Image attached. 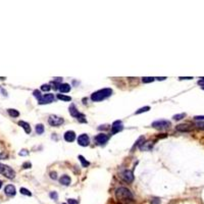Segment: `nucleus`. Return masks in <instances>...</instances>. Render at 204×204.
I'll list each match as a JSON object with an SVG mask.
<instances>
[{
	"mask_svg": "<svg viewBox=\"0 0 204 204\" xmlns=\"http://www.w3.org/2000/svg\"><path fill=\"white\" fill-rule=\"evenodd\" d=\"M115 197L121 203H129L134 200V195L128 188L121 187L115 191Z\"/></svg>",
	"mask_w": 204,
	"mask_h": 204,
	"instance_id": "f257e3e1",
	"label": "nucleus"
},
{
	"mask_svg": "<svg viewBox=\"0 0 204 204\" xmlns=\"http://www.w3.org/2000/svg\"><path fill=\"white\" fill-rule=\"evenodd\" d=\"M112 93H113V91L111 89L105 88V89H101V90H98V91H96V92H94L92 95H91V99H92V101L98 102V101H101L103 99L107 98V97L110 96Z\"/></svg>",
	"mask_w": 204,
	"mask_h": 204,
	"instance_id": "f03ea898",
	"label": "nucleus"
},
{
	"mask_svg": "<svg viewBox=\"0 0 204 204\" xmlns=\"http://www.w3.org/2000/svg\"><path fill=\"white\" fill-rule=\"evenodd\" d=\"M0 173L6 176L7 179H13L16 176V172L11 169L10 166L5 165V164L0 162Z\"/></svg>",
	"mask_w": 204,
	"mask_h": 204,
	"instance_id": "7ed1b4c3",
	"label": "nucleus"
},
{
	"mask_svg": "<svg viewBox=\"0 0 204 204\" xmlns=\"http://www.w3.org/2000/svg\"><path fill=\"white\" fill-rule=\"evenodd\" d=\"M69 113H71L72 117H77L78 121H81V123H87V120H86V117H85V115L79 112V110L77 109V107H76V105L74 103H72V104L69 105Z\"/></svg>",
	"mask_w": 204,
	"mask_h": 204,
	"instance_id": "20e7f679",
	"label": "nucleus"
},
{
	"mask_svg": "<svg viewBox=\"0 0 204 204\" xmlns=\"http://www.w3.org/2000/svg\"><path fill=\"white\" fill-rule=\"evenodd\" d=\"M170 126H172V123L166 120H159V121H155L152 123V127L158 130L169 129V128H170Z\"/></svg>",
	"mask_w": 204,
	"mask_h": 204,
	"instance_id": "39448f33",
	"label": "nucleus"
},
{
	"mask_svg": "<svg viewBox=\"0 0 204 204\" xmlns=\"http://www.w3.org/2000/svg\"><path fill=\"white\" fill-rule=\"evenodd\" d=\"M48 123L52 127H58L65 123V120L60 117H57V115H50V117L48 118Z\"/></svg>",
	"mask_w": 204,
	"mask_h": 204,
	"instance_id": "423d86ee",
	"label": "nucleus"
},
{
	"mask_svg": "<svg viewBox=\"0 0 204 204\" xmlns=\"http://www.w3.org/2000/svg\"><path fill=\"white\" fill-rule=\"evenodd\" d=\"M108 139H109V136L106 135V134H104V133L98 134L97 136L94 137V141H95V143H96L97 145H103V144H105V143L108 141Z\"/></svg>",
	"mask_w": 204,
	"mask_h": 204,
	"instance_id": "0eeeda50",
	"label": "nucleus"
},
{
	"mask_svg": "<svg viewBox=\"0 0 204 204\" xmlns=\"http://www.w3.org/2000/svg\"><path fill=\"white\" fill-rule=\"evenodd\" d=\"M54 100H55V97H54L53 94H45L39 99V104H49V103H52Z\"/></svg>",
	"mask_w": 204,
	"mask_h": 204,
	"instance_id": "6e6552de",
	"label": "nucleus"
},
{
	"mask_svg": "<svg viewBox=\"0 0 204 204\" xmlns=\"http://www.w3.org/2000/svg\"><path fill=\"white\" fill-rule=\"evenodd\" d=\"M121 179L124 180L126 183H132L134 181V173L132 170L126 169L124 170L123 173H121Z\"/></svg>",
	"mask_w": 204,
	"mask_h": 204,
	"instance_id": "1a4fd4ad",
	"label": "nucleus"
},
{
	"mask_svg": "<svg viewBox=\"0 0 204 204\" xmlns=\"http://www.w3.org/2000/svg\"><path fill=\"white\" fill-rule=\"evenodd\" d=\"M78 144L83 146V147H86L90 144V138L87 134H82V135L79 136L78 138Z\"/></svg>",
	"mask_w": 204,
	"mask_h": 204,
	"instance_id": "9d476101",
	"label": "nucleus"
},
{
	"mask_svg": "<svg viewBox=\"0 0 204 204\" xmlns=\"http://www.w3.org/2000/svg\"><path fill=\"white\" fill-rule=\"evenodd\" d=\"M123 130H124V126L121 121H115L114 123L112 124V126H111V133L112 134H117Z\"/></svg>",
	"mask_w": 204,
	"mask_h": 204,
	"instance_id": "9b49d317",
	"label": "nucleus"
},
{
	"mask_svg": "<svg viewBox=\"0 0 204 204\" xmlns=\"http://www.w3.org/2000/svg\"><path fill=\"white\" fill-rule=\"evenodd\" d=\"M4 193L9 197H13L17 194V190L16 187L13 185H7L6 187L4 188Z\"/></svg>",
	"mask_w": 204,
	"mask_h": 204,
	"instance_id": "f8f14e48",
	"label": "nucleus"
},
{
	"mask_svg": "<svg viewBox=\"0 0 204 204\" xmlns=\"http://www.w3.org/2000/svg\"><path fill=\"white\" fill-rule=\"evenodd\" d=\"M176 130L179 131V132H191V131L193 130V128H192L190 124H179V126H176Z\"/></svg>",
	"mask_w": 204,
	"mask_h": 204,
	"instance_id": "ddd939ff",
	"label": "nucleus"
},
{
	"mask_svg": "<svg viewBox=\"0 0 204 204\" xmlns=\"http://www.w3.org/2000/svg\"><path fill=\"white\" fill-rule=\"evenodd\" d=\"M63 137H65V140L66 142H72L76 139V133L74 131H68V132H65Z\"/></svg>",
	"mask_w": 204,
	"mask_h": 204,
	"instance_id": "4468645a",
	"label": "nucleus"
},
{
	"mask_svg": "<svg viewBox=\"0 0 204 204\" xmlns=\"http://www.w3.org/2000/svg\"><path fill=\"white\" fill-rule=\"evenodd\" d=\"M19 126L22 127L23 129L25 130V132H26L27 134L31 133V127H30V124H29L28 123H26V121H19Z\"/></svg>",
	"mask_w": 204,
	"mask_h": 204,
	"instance_id": "2eb2a0df",
	"label": "nucleus"
},
{
	"mask_svg": "<svg viewBox=\"0 0 204 204\" xmlns=\"http://www.w3.org/2000/svg\"><path fill=\"white\" fill-rule=\"evenodd\" d=\"M152 146H153V144H152L151 141H148L146 143H142L141 146H140V150L141 151H146V150H150V149L152 148Z\"/></svg>",
	"mask_w": 204,
	"mask_h": 204,
	"instance_id": "dca6fc26",
	"label": "nucleus"
},
{
	"mask_svg": "<svg viewBox=\"0 0 204 204\" xmlns=\"http://www.w3.org/2000/svg\"><path fill=\"white\" fill-rule=\"evenodd\" d=\"M71 182H72L71 178H69V176H66V175L62 176L61 178L59 179V183L61 185H65V186H69V184H71Z\"/></svg>",
	"mask_w": 204,
	"mask_h": 204,
	"instance_id": "f3484780",
	"label": "nucleus"
},
{
	"mask_svg": "<svg viewBox=\"0 0 204 204\" xmlns=\"http://www.w3.org/2000/svg\"><path fill=\"white\" fill-rule=\"evenodd\" d=\"M58 89H59L60 92H62V93H69V91H71V86H69V84H66V83L59 84Z\"/></svg>",
	"mask_w": 204,
	"mask_h": 204,
	"instance_id": "a211bd4d",
	"label": "nucleus"
},
{
	"mask_svg": "<svg viewBox=\"0 0 204 204\" xmlns=\"http://www.w3.org/2000/svg\"><path fill=\"white\" fill-rule=\"evenodd\" d=\"M7 112H8V114H9L10 117H20V112L17 111V109L9 108V109H7Z\"/></svg>",
	"mask_w": 204,
	"mask_h": 204,
	"instance_id": "6ab92c4d",
	"label": "nucleus"
},
{
	"mask_svg": "<svg viewBox=\"0 0 204 204\" xmlns=\"http://www.w3.org/2000/svg\"><path fill=\"white\" fill-rule=\"evenodd\" d=\"M79 159H80L81 163H82V166H83V167L89 166L90 162H89V161H87V159H85V157L83 156V155H79Z\"/></svg>",
	"mask_w": 204,
	"mask_h": 204,
	"instance_id": "aec40b11",
	"label": "nucleus"
},
{
	"mask_svg": "<svg viewBox=\"0 0 204 204\" xmlns=\"http://www.w3.org/2000/svg\"><path fill=\"white\" fill-rule=\"evenodd\" d=\"M144 141H145V138H144V137H143V136H141V137H140V138H139L138 140H137V142L135 143V144H134L133 148H132V150H134V149H135L136 147H138V146L140 147L142 143H144Z\"/></svg>",
	"mask_w": 204,
	"mask_h": 204,
	"instance_id": "412c9836",
	"label": "nucleus"
},
{
	"mask_svg": "<svg viewBox=\"0 0 204 204\" xmlns=\"http://www.w3.org/2000/svg\"><path fill=\"white\" fill-rule=\"evenodd\" d=\"M44 126L42 124H38L37 126H36V133L38 134V135H42V134L44 133Z\"/></svg>",
	"mask_w": 204,
	"mask_h": 204,
	"instance_id": "4be33fe9",
	"label": "nucleus"
},
{
	"mask_svg": "<svg viewBox=\"0 0 204 204\" xmlns=\"http://www.w3.org/2000/svg\"><path fill=\"white\" fill-rule=\"evenodd\" d=\"M57 98L59 100H62V101H72V97L66 96L65 94H58V95H57Z\"/></svg>",
	"mask_w": 204,
	"mask_h": 204,
	"instance_id": "5701e85b",
	"label": "nucleus"
},
{
	"mask_svg": "<svg viewBox=\"0 0 204 204\" xmlns=\"http://www.w3.org/2000/svg\"><path fill=\"white\" fill-rule=\"evenodd\" d=\"M20 193H22L23 195H27V196H32V193L28 190V189H26V188H20Z\"/></svg>",
	"mask_w": 204,
	"mask_h": 204,
	"instance_id": "b1692460",
	"label": "nucleus"
},
{
	"mask_svg": "<svg viewBox=\"0 0 204 204\" xmlns=\"http://www.w3.org/2000/svg\"><path fill=\"white\" fill-rule=\"evenodd\" d=\"M148 110H150V107H149V106H145V107H142V108L138 109V110L136 111V114H140V113H142V112H146Z\"/></svg>",
	"mask_w": 204,
	"mask_h": 204,
	"instance_id": "393cba45",
	"label": "nucleus"
},
{
	"mask_svg": "<svg viewBox=\"0 0 204 204\" xmlns=\"http://www.w3.org/2000/svg\"><path fill=\"white\" fill-rule=\"evenodd\" d=\"M186 117V113H180V114H176V115H173V120L175 121H180V120H182V118H184Z\"/></svg>",
	"mask_w": 204,
	"mask_h": 204,
	"instance_id": "a878e982",
	"label": "nucleus"
},
{
	"mask_svg": "<svg viewBox=\"0 0 204 204\" xmlns=\"http://www.w3.org/2000/svg\"><path fill=\"white\" fill-rule=\"evenodd\" d=\"M49 196H50V198L51 199H53V200H58V194H57V192H51V193L49 194Z\"/></svg>",
	"mask_w": 204,
	"mask_h": 204,
	"instance_id": "bb28decb",
	"label": "nucleus"
},
{
	"mask_svg": "<svg viewBox=\"0 0 204 204\" xmlns=\"http://www.w3.org/2000/svg\"><path fill=\"white\" fill-rule=\"evenodd\" d=\"M153 81H154V78H151V77H146V78L142 79L143 83H151V82H153Z\"/></svg>",
	"mask_w": 204,
	"mask_h": 204,
	"instance_id": "cd10ccee",
	"label": "nucleus"
},
{
	"mask_svg": "<svg viewBox=\"0 0 204 204\" xmlns=\"http://www.w3.org/2000/svg\"><path fill=\"white\" fill-rule=\"evenodd\" d=\"M50 89H51V87H50V85H48V84H44L41 86V90L45 91V92H46V91H49Z\"/></svg>",
	"mask_w": 204,
	"mask_h": 204,
	"instance_id": "c85d7f7f",
	"label": "nucleus"
},
{
	"mask_svg": "<svg viewBox=\"0 0 204 204\" xmlns=\"http://www.w3.org/2000/svg\"><path fill=\"white\" fill-rule=\"evenodd\" d=\"M33 94H34V96H35L38 100L42 97V95H41V91H39V90H35L34 92H33Z\"/></svg>",
	"mask_w": 204,
	"mask_h": 204,
	"instance_id": "c756f323",
	"label": "nucleus"
},
{
	"mask_svg": "<svg viewBox=\"0 0 204 204\" xmlns=\"http://www.w3.org/2000/svg\"><path fill=\"white\" fill-rule=\"evenodd\" d=\"M196 127L200 130H204V121H197Z\"/></svg>",
	"mask_w": 204,
	"mask_h": 204,
	"instance_id": "7c9ffc66",
	"label": "nucleus"
},
{
	"mask_svg": "<svg viewBox=\"0 0 204 204\" xmlns=\"http://www.w3.org/2000/svg\"><path fill=\"white\" fill-rule=\"evenodd\" d=\"M151 204H160V199L159 198H153L151 200Z\"/></svg>",
	"mask_w": 204,
	"mask_h": 204,
	"instance_id": "2f4dec72",
	"label": "nucleus"
},
{
	"mask_svg": "<svg viewBox=\"0 0 204 204\" xmlns=\"http://www.w3.org/2000/svg\"><path fill=\"white\" fill-rule=\"evenodd\" d=\"M20 156H26V155H28L29 154V152H28V150H26V149H24V150H22L19 153Z\"/></svg>",
	"mask_w": 204,
	"mask_h": 204,
	"instance_id": "473e14b6",
	"label": "nucleus"
},
{
	"mask_svg": "<svg viewBox=\"0 0 204 204\" xmlns=\"http://www.w3.org/2000/svg\"><path fill=\"white\" fill-rule=\"evenodd\" d=\"M50 178L52 179V180H56V179H57L56 172H50Z\"/></svg>",
	"mask_w": 204,
	"mask_h": 204,
	"instance_id": "72a5a7b5",
	"label": "nucleus"
},
{
	"mask_svg": "<svg viewBox=\"0 0 204 204\" xmlns=\"http://www.w3.org/2000/svg\"><path fill=\"white\" fill-rule=\"evenodd\" d=\"M32 166V164H31V162H25L23 164V167L24 169H30V167Z\"/></svg>",
	"mask_w": 204,
	"mask_h": 204,
	"instance_id": "f704fd0d",
	"label": "nucleus"
},
{
	"mask_svg": "<svg viewBox=\"0 0 204 204\" xmlns=\"http://www.w3.org/2000/svg\"><path fill=\"white\" fill-rule=\"evenodd\" d=\"M194 118L196 121H204V115H197V117H195Z\"/></svg>",
	"mask_w": 204,
	"mask_h": 204,
	"instance_id": "c9c22d12",
	"label": "nucleus"
},
{
	"mask_svg": "<svg viewBox=\"0 0 204 204\" xmlns=\"http://www.w3.org/2000/svg\"><path fill=\"white\" fill-rule=\"evenodd\" d=\"M69 204H79V203H78V201H77V200H75V199H69Z\"/></svg>",
	"mask_w": 204,
	"mask_h": 204,
	"instance_id": "e433bc0d",
	"label": "nucleus"
},
{
	"mask_svg": "<svg viewBox=\"0 0 204 204\" xmlns=\"http://www.w3.org/2000/svg\"><path fill=\"white\" fill-rule=\"evenodd\" d=\"M198 84H199V85H200V87L204 90V82L200 80V81H198Z\"/></svg>",
	"mask_w": 204,
	"mask_h": 204,
	"instance_id": "4c0bfd02",
	"label": "nucleus"
},
{
	"mask_svg": "<svg viewBox=\"0 0 204 204\" xmlns=\"http://www.w3.org/2000/svg\"><path fill=\"white\" fill-rule=\"evenodd\" d=\"M193 78H191V77H188V78H180V80H192Z\"/></svg>",
	"mask_w": 204,
	"mask_h": 204,
	"instance_id": "58836bf2",
	"label": "nucleus"
},
{
	"mask_svg": "<svg viewBox=\"0 0 204 204\" xmlns=\"http://www.w3.org/2000/svg\"><path fill=\"white\" fill-rule=\"evenodd\" d=\"M165 79H166L165 77H163V78H157V80H159V81H160V80H165Z\"/></svg>",
	"mask_w": 204,
	"mask_h": 204,
	"instance_id": "ea45409f",
	"label": "nucleus"
},
{
	"mask_svg": "<svg viewBox=\"0 0 204 204\" xmlns=\"http://www.w3.org/2000/svg\"><path fill=\"white\" fill-rule=\"evenodd\" d=\"M1 186H2V183H1V182H0V188H1Z\"/></svg>",
	"mask_w": 204,
	"mask_h": 204,
	"instance_id": "a19ab883",
	"label": "nucleus"
},
{
	"mask_svg": "<svg viewBox=\"0 0 204 204\" xmlns=\"http://www.w3.org/2000/svg\"><path fill=\"white\" fill-rule=\"evenodd\" d=\"M201 81H203V82H204V78H202V79H201Z\"/></svg>",
	"mask_w": 204,
	"mask_h": 204,
	"instance_id": "79ce46f5",
	"label": "nucleus"
},
{
	"mask_svg": "<svg viewBox=\"0 0 204 204\" xmlns=\"http://www.w3.org/2000/svg\"><path fill=\"white\" fill-rule=\"evenodd\" d=\"M62 204H66V203H62Z\"/></svg>",
	"mask_w": 204,
	"mask_h": 204,
	"instance_id": "37998d69",
	"label": "nucleus"
}]
</instances>
